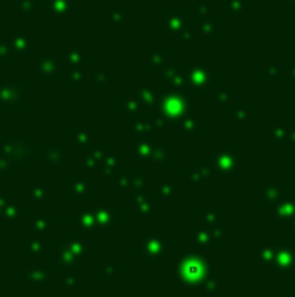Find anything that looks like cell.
<instances>
[{"label": "cell", "mask_w": 295, "mask_h": 297, "mask_svg": "<svg viewBox=\"0 0 295 297\" xmlns=\"http://www.w3.org/2000/svg\"><path fill=\"white\" fill-rule=\"evenodd\" d=\"M180 73V69H178V65H174V63H166L162 69H160V77H162V81H170L172 77H176Z\"/></svg>", "instance_id": "obj_8"}, {"label": "cell", "mask_w": 295, "mask_h": 297, "mask_svg": "<svg viewBox=\"0 0 295 297\" xmlns=\"http://www.w3.org/2000/svg\"><path fill=\"white\" fill-rule=\"evenodd\" d=\"M289 73H291V77L295 79V63H291V67H289Z\"/></svg>", "instance_id": "obj_19"}, {"label": "cell", "mask_w": 295, "mask_h": 297, "mask_svg": "<svg viewBox=\"0 0 295 297\" xmlns=\"http://www.w3.org/2000/svg\"><path fill=\"white\" fill-rule=\"evenodd\" d=\"M136 95H138L144 103H150V101H152V97H154V89H152V85H150V83H142V85L138 87Z\"/></svg>", "instance_id": "obj_9"}, {"label": "cell", "mask_w": 295, "mask_h": 297, "mask_svg": "<svg viewBox=\"0 0 295 297\" xmlns=\"http://www.w3.org/2000/svg\"><path fill=\"white\" fill-rule=\"evenodd\" d=\"M229 101H231V93H229V91H220V93H218V103L225 105V103H229Z\"/></svg>", "instance_id": "obj_17"}, {"label": "cell", "mask_w": 295, "mask_h": 297, "mask_svg": "<svg viewBox=\"0 0 295 297\" xmlns=\"http://www.w3.org/2000/svg\"><path fill=\"white\" fill-rule=\"evenodd\" d=\"M95 85L97 87H105L107 85V73H95Z\"/></svg>", "instance_id": "obj_15"}, {"label": "cell", "mask_w": 295, "mask_h": 297, "mask_svg": "<svg viewBox=\"0 0 295 297\" xmlns=\"http://www.w3.org/2000/svg\"><path fill=\"white\" fill-rule=\"evenodd\" d=\"M291 59H293V63H295V45L291 47Z\"/></svg>", "instance_id": "obj_20"}, {"label": "cell", "mask_w": 295, "mask_h": 297, "mask_svg": "<svg viewBox=\"0 0 295 297\" xmlns=\"http://www.w3.org/2000/svg\"><path fill=\"white\" fill-rule=\"evenodd\" d=\"M105 22L112 26L124 24V10L122 8H107L105 10Z\"/></svg>", "instance_id": "obj_5"}, {"label": "cell", "mask_w": 295, "mask_h": 297, "mask_svg": "<svg viewBox=\"0 0 295 297\" xmlns=\"http://www.w3.org/2000/svg\"><path fill=\"white\" fill-rule=\"evenodd\" d=\"M162 24H164L170 32L178 34V30H182V28L186 26V18H184V14H182L180 10H170V12L162 18Z\"/></svg>", "instance_id": "obj_3"}, {"label": "cell", "mask_w": 295, "mask_h": 297, "mask_svg": "<svg viewBox=\"0 0 295 297\" xmlns=\"http://www.w3.org/2000/svg\"><path fill=\"white\" fill-rule=\"evenodd\" d=\"M69 59H71L73 63H81V61H83V53L77 51V49H69Z\"/></svg>", "instance_id": "obj_14"}, {"label": "cell", "mask_w": 295, "mask_h": 297, "mask_svg": "<svg viewBox=\"0 0 295 297\" xmlns=\"http://www.w3.org/2000/svg\"><path fill=\"white\" fill-rule=\"evenodd\" d=\"M182 43H194L196 41V28H190L188 24L182 28V30H178V34H176Z\"/></svg>", "instance_id": "obj_10"}, {"label": "cell", "mask_w": 295, "mask_h": 297, "mask_svg": "<svg viewBox=\"0 0 295 297\" xmlns=\"http://www.w3.org/2000/svg\"><path fill=\"white\" fill-rule=\"evenodd\" d=\"M148 61H150V65L152 67H156V69H162L170 59H168V55L162 51V49H152V53H150V57H148Z\"/></svg>", "instance_id": "obj_4"}, {"label": "cell", "mask_w": 295, "mask_h": 297, "mask_svg": "<svg viewBox=\"0 0 295 297\" xmlns=\"http://www.w3.org/2000/svg\"><path fill=\"white\" fill-rule=\"evenodd\" d=\"M287 2H289V4H295V0H287Z\"/></svg>", "instance_id": "obj_21"}, {"label": "cell", "mask_w": 295, "mask_h": 297, "mask_svg": "<svg viewBox=\"0 0 295 297\" xmlns=\"http://www.w3.org/2000/svg\"><path fill=\"white\" fill-rule=\"evenodd\" d=\"M227 4L231 6V10L235 14H243V10H245V0H227Z\"/></svg>", "instance_id": "obj_13"}, {"label": "cell", "mask_w": 295, "mask_h": 297, "mask_svg": "<svg viewBox=\"0 0 295 297\" xmlns=\"http://www.w3.org/2000/svg\"><path fill=\"white\" fill-rule=\"evenodd\" d=\"M206 10H208L206 4H198V6H196V14H198V18H206Z\"/></svg>", "instance_id": "obj_16"}, {"label": "cell", "mask_w": 295, "mask_h": 297, "mask_svg": "<svg viewBox=\"0 0 295 297\" xmlns=\"http://www.w3.org/2000/svg\"><path fill=\"white\" fill-rule=\"evenodd\" d=\"M138 107H140V103L136 101V97H128V99L124 101V109H126V116H132L134 112H138Z\"/></svg>", "instance_id": "obj_12"}, {"label": "cell", "mask_w": 295, "mask_h": 297, "mask_svg": "<svg viewBox=\"0 0 295 297\" xmlns=\"http://www.w3.org/2000/svg\"><path fill=\"white\" fill-rule=\"evenodd\" d=\"M71 77H73V81H81V79H83V69H81V67H77V69H73V73H71Z\"/></svg>", "instance_id": "obj_18"}, {"label": "cell", "mask_w": 295, "mask_h": 297, "mask_svg": "<svg viewBox=\"0 0 295 297\" xmlns=\"http://www.w3.org/2000/svg\"><path fill=\"white\" fill-rule=\"evenodd\" d=\"M186 81L188 85H192L194 89H202L210 83V71L206 69V65L202 63H192L188 67V73H186Z\"/></svg>", "instance_id": "obj_2"}, {"label": "cell", "mask_w": 295, "mask_h": 297, "mask_svg": "<svg viewBox=\"0 0 295 297\" xmlns=\"http://www.w3.org/2000/svg\"><path fill=\"white\" fill-rule=\"evenodd\" d=\"M168 83H170L174 89H184V87L188 85V81H186V75H182V73H178L176 77H172Z\"/></svg>", "instance_id": "obj_11"}, {"label": "cell", "mask_w": 295, "mask_h": 297, "mask_svg": "<svg viewBox=\"0 0 295 297\" xmlns=\"http://www.w3.org/2000/svg\"><path fill=\"white\" fill-rule=\"evenodd\" d=\"M190 97L184 91H172V93H162L160 95V109H164L166 114L178 116L182 112H186L190 107Z\"/></svg>", "instance_id": "obj_1"}, {"label": "cell", "mask_w": 295, "mask_h": 297, "mask_svg": "<svg viewBox=\"0 0 295 297\" xmlns=\"http://www.w3.org/2000/svg\"><path fill=\"white\" fill-rule=\"evenodd\" d=\"M196 30L202 32V34H206V36H212L216 32V20L214 18H200Z\"/></svg>", "instance_id": "obj_6"}, {"label": "cell", "mask_w": 295, "mask_h": 297, "mask_svg": "<svg viewBox=\"0 0 295 297\" xmlns=\"http://www.w3.org/2000/svg\"><path fill=\"white\" fill-rule=\"evenodd\" d=\"M263 73H265V77H269L271 81H279V79H281V65L275 63V61H269V63L263 65Z\"/></svg>", "instance_id": "obj_7"}]
</instances>
